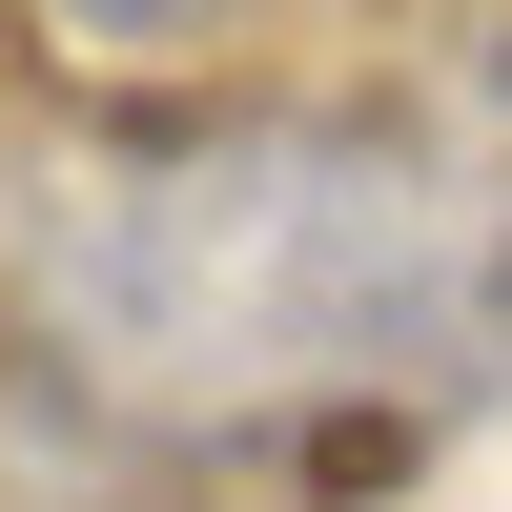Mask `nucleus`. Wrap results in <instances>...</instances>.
Segmentation results:
<instances>
[{
    "instance_id": "obj_1",
    "label": "nucleus",
    "mask_w": 512,
    "mask_h": 512,
    "mask_svg": "<svg viewBox=\"0 0 512 512\" xmlns=\"http://www.w3.org/2000/svg\"><path fill=\"white\" fill-rule=\"evenodd\" d=\"M21 267L123 390L246 431V410L451 390L512 328V205L349 123H205L144 164H62Z\"/></svg>"
},
{
    "instance_id": "obj_2",
    "label": "nucleus",
    "mask_w": 512,
    "mask_h": 512,
    "mask_svg": "<svg viewBox=\"0 0 512 512\" xmlns=\"http://www.w3.org/2000/svg\"><path fill=\"white\" fill-rule=\"evenodd\" d=\"M41 21H62V41H123V62H144V41H185L205 0H41Z\"/></svg>"
}]
</instances>
